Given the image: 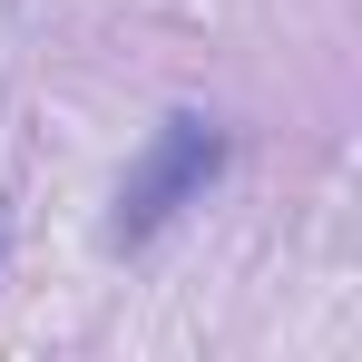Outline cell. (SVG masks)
I'll return each mask as SVG.
<instances>
[{
    "instance_id": "obj_1",
    "label": "cell",
    "mask_w": 362,
    "mask_h": 362,
    "mask_svg": "<svg viewBox=\"0 0 362 362\" xmlns=\"http://www.w3.org/2000/svg\"><path fill=\"white\" fill-rule=\"evenodd\" d=\"M216 167H226L216 118H167V127H157V147L137 157V177L118 186V226H108V235H118V245H147L177 206H196V196L216 186Z\"/></svg>"
}]
</instances>
